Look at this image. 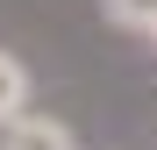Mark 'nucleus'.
Instances as JSON below:
<instances>
[{"label": "nucleus", "instance_id": "nucleus-1", "mask_svg": "<svg viewBox=\"0 0 157 150\" xmlns=\"http://www.w3.org/2000/svg\"><path fill=\"white\" fill-rule=\"evenodd\" d=\"M0 150H78V136L64 129L57 114H29V107H21L7 129H0Z\"/></svg>", "mask_w": 157, "mask_h": 150}, {"label": "nucleus", "instance_id": "nucleus-2", "mask_svg": "<svg viewBox=\"0 0 157 150\" xmlns=\"http://www.w3.org/2000/svg\"><path fill=\"white\" fill-rule=\"evenodd\" d=\"M29 107V64L14 57V50H0V129Z\"/></svg>", "mask_w": 157, "mask_h": 150}, {"label": "nucleus", "instance_id": "nucleus-3", "mask_svg": "<svg viewBox=\"0 0 157 150\" xmlns=\"http://www.w3.org/2000/svg\"><path fill=\"white\" fill-rule=\"evenodd\" d=\"M107 7L114 29H150V14H157V0H100Z\"/></svg>", "mask_w": 157, "mask_h": 150}, {"label": "nucleus", "instance_id": "nucleus-4", "mask_svg": "<svg viewBox=\"0 0 157 150\" xmlns=\"http://www.w3.org/2000/svg\"><path fill=\"white\" fill-rule=\"evenodd\" d=\"M143 36H150V43H157V14H150V29H143Z\"/></svg>", "mask_w": 157, "mask_h": 150}]
</instances>
